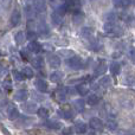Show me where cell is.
Here are the masks:
<instances>
[{"label":"cell","mask_w":135,"mask_h":135,"mask_svg":"<svg viewBox=\"0 0 135 135\" xmlns=\"http://www.w3.org/2000/svg\"><path fill=\"white\" fill-rule=\"evenodd\" d=\"M103 30L108 35H121V28L115 24V21H105L103 25Z\"/></svg>","instance_id":"6da1fadb"},{"label":"cell","mask_w":135,"mask_h":135,"mask_svg":"<svg viewBox=\"0 0 135 135\" xmlns=\"http://www.w3.org/2000/svg\"><path fill=\"white\" fill-rule=\"evenodd\" d=\"M66 65L71 70H78L83 66V62H82V59L78 56H75L74 55V56L69 57L66 59Z\"/></svg>","instance_id":"7a4b0ae2"},{"label":"cell","mask_w":135,"mask_h":135,"mask_svg":"<svg viewBox=\"0 0 135 135\" xmlns=\"http://www.w3.org/2000/svg\"><path fill=\"white\" fill-rule=\"evenodd\" d=\"M21 108H23L26 113H28V114H35V113H38V109H39L35 102H26V103H24Z\"/></svg>","instance_id":"3957f363"},{"label":"cell","mask_w":135,"mask_h":135,"mask_svg":"<svg viewBox=\"0 0 135 135\" xmlns=\"http://www.w3.org/2000/svg\"><path fill=\"white\" fill-rule=\"evenodd\" d=\"M89 126H90V128H93L94 131H101V129L103 128V122L101 121L98 117H93V119H90V121H89Z\"/></svg>","instance_id":"277c9868"},{"label":"cell","mask_w":135,"mask_h":135,"mask_svg":"<svg viewBox=\"0 0 135 135\" xmlns=\"http://www.w3.org/2000/svg\"><path fill=\"white\" fill-rule=\"evenodd\" d=\"M47 62H49L50 66L54 68V69H57V68L61 66V58L57 55H50L47 57Z\"/></svg>","instance_id":"5b68a950"},{"label":"cell","mask_w":135,"mask_h":135,"mask_svg":"<svg viewBox=\"0 0 135 135\" xmlns=\"http://www.w3.org/2000/svg\"><path fill=\"white\" fill-rule=\"evenodd\" d=\"M35 85H36V88H37V90L40 91V93H46V91H47V88H49L47 83L44 81V79H42V78L36 79Z\"/></svg>","instance_id":"8992f818"},{"label":"cell","mask_w":135,"mask_h":135,"mask_svg":"<svg viewBox=\"0 0 135 135\" xmlns=\"http://www.w3.org/2000/svg\"><path fill=\"white\" fill-rule=\"evenodd\" d=\"M6 114H7V117H8L9 120H16L19 115V112L14 105L9 104V107H7V109H6Z\"/></svg>","instance_id":"52a82bcc"},{"label":"cell","mask_w":135,"mask_h":135,"mask_svg":"<svg viewBox=\"0 0 135 135\" xmlns=\"http://www.w3.org/2000/svg\"><path fill=\"white\" fill-rule=\"evenodd\" d=\"M51 21L54 23L55 26H61L63 24V14H61L59 12H54L51 14Z\"/></svg>","instance_id":"ba28073f"},{"label":"cell","mask_w":135,"mask_h":135,"mask_svg":"<svg viewBox=\"0 0 135 135\" xmlns=\"http://www.w3.org/2000/svg\"><path fill=\"white\" fill-rule=\"evenodd\" d=\"M20 21H21L20 12H19L18 9H14V11L12 12V14H11V24H12V26L19 25V24H20Z\"/></svg>","instance_id":"9c48e42d"},{"label":"cell","mask_w":135,"mask_h":135,"mask_svg":"<svg viewBox=\"0 0 135 135\" xmlns=\"http://www.w3.org/2000/svg\"><path fill=\"white\" fill-rule=\"evenodd\" d=\"M32 5H33V7H35L37 13H42V12L46 11V4H45L44 0H36Z\"/></svg>","instance_id":"30bf717a"},{"label":"cell","mask_w":135,"mask_h":135,"mask_svg":"<svg viewBox=\"0 0 135 135\" xmlns=\"http://www.w3.org/2000/svg\"><path fill=\"white\" fill-rule=\"evenodd\" d=\"M28 98V93L25 89H21V90H18V93L14 95V100L18 101V102H23V101L27 100Z\"/></svg>","instance_id":"8fae6325"},{"label":"cell","mask_w":135,"mask_h":135,"mask_svg":"<svg viewBox=\"0 0 135 135\" xmlns=\"http://www.w3.org/2000/svg\"><path fill=\"white\" fill-rule=\"evenodd\" d=\"M36 28H37V31L38 32H40L42 35H49L50 33L49 26H47L46 23H44V21H39V23L36 25Z\"/></svg>","instance_id":"7c38bea8"},{"label":"cell","mask_w":135,"mask_h":135,"mask_svg":"<svg viewBox=\"0 0 135 135\" xmlns=\"http://www.w3.org/2000/svg\"><path fill=\"white\" fill-rule=\"evenodd\" d=\"M93 28H90V27H83L81 30V38L82 39H86V40H89V39H91L93 38Z\"/></svg>","instance_id":"4fadbf2b"},{"label":"cell","mask_w":135,"mask_h":135,"mask_svg":"<svg viewBox=\"0 0 135 135\" xmlns=\"http://www.w3.org/2000/svg\"><path fill=\"white\" fill-rule=\"evenodd\" d=\"M27 49L28 51L33 52V54H37V52H39L42 50V46L37 42H35V40H30V43L27 44Z\"/></svg>","instance_id":"5bb4252c"},{"label":"cell","mask_w":135,"mask_h":135,"mask_svg":"<svg viewBox=\"0 0 135 135\" xmlns=\"http://www.w3.org/2000/svg\"><path fill=\"white\" fill-rule=\"evenodd\" d=\"M75 129H76L77 133L83 134V133H85V132H86L88 126H86L84 122H82V121H76V122H75Z\"/></svg>","instance_id":"9a60e30c"},{"label":"cell","mask_w":135,"mask_h":135,"mask_svg":"<svg viewBox=\"0 0 135 135\" xmlns=\"http://www.w3.org/2000/svg\"><path fill=\"white\" fill-rule=\"evenodd\" d=\"M109 69H110V72H112L113 76H116V75H119L120 72H121V66H120V64L117 63V62H113V63L110 64Z\"/></svg>","instance_id":"2e32d148"},{"label":"cell","mask_w":135,"mask_h":135,"mask_svg":"<svg viewBox=\"0 0 135 135\" xmlns=\"http://www.w3.org/2000/svg\"><path fill=\"white\" fill-rule=\"evenodd\" d=\"M26 39V35L24 33V31H18V32L14 35V40H16L17 44H23Z\"/></svg>","instance_id":"e0dca14e"},{"label":"cell","mask_w":135,"mask_h":135,"mask_svg":"<svg viewBox=\"0 0 135 135\" xmlns=\"http://www.w3.org/2000/svg\"><path fill=\"white\" fill-rule=\"evenodd\" d=\"M74 107L76 108L77 112L82 113L84 110V108H85V102H84V100H82V98H78V100H76L74 102Z\"/></svg>","instance_id":"ac0fdd59"},{"label":"cell","mask_w":135,"mask_h":135,"mask_svg":"<svg viewBox=\"0 0 135 135\" xmlns=\"http://www.w3.org/2000/svg\"><path fill=\"white\" fill-rule=\"evenodd\" d=\"M84 19V14L82 13L81 11H77L74 13V16H72V21H74L75 24H81L82 21H83Z\"/></svg>","instance_id":"d6986e66"},{"label":"cell","mask_w":135,"mask_h":135,"mask_svg":"<svg viewBox=\"0 0 135 135\" xmlns=\"http://www.w3.org/2000/svg\"><path fill=\"white\" fill-rule=\"evenodd\" d=\"M98 84H100L102 88H108V86L112 84V79H110L109 76H103V77H101V79L98 81Z\"/></svg>","instance_id":"ffe728a7"},{"label":"cell","mask_w":135,"mask_h":135,"mask_svg":"<svg viewBox=\"0 0 135 135\" xmlns=\"http://www.w3.org/2000/svg\"><path fill=\"white\" fill-rule=\"evenodd\" d=\"M32 65L36 68V69H43L44 66V61H43L42 57H36V58L32 59Z\"/></svg>","instance_id":"44dd1931"},{"label":"cell","mask_w":135,"mask_h":135,"mask_svg":"<svg viewBox=\"0 0 135 135\" xmlns=\"http://www.w3.org/2000/svg\"><path fill=\"white\" fill-rule=\"evenodd\" d=\"M69 91V89L66 88H59L57 90V97L59 98V101H65L66 100V93Z\"/></svg>","instance_id":"7402d4cb"},{"label":"cell","mask_w":135,"mask_h":135,"mask_svg":"<svg viewBox=\"0 0 135 135\" xmlns=\"http://www.w3.org/2000/svg\"><path fill=\"white\" fill-rule=\"evenodd\" d=\"M117 18V14L115 11H109L104 14V20L105 21H115Z\"/></svg>","instance_id":"603a6c76"},{"label":"cell","mask_w":135,"mask_h":135,"mask_svg":"<svg viewBox=\"0 0 135 135\" xmlns=\"http://www.w3.org/2000/svg\"><path fill=\"white\" fill-rule=\"evenodd\" d=\"M44 124L51 129H61L62 128V123L58 121H47V122H45Z\"/></svg>","instance_id":"cb8c5ba5"},{"label":"cell","mask_w":135,"mask_h":135,"mask_svg":"<svg viewBox=\"0 0 135 135\" xmlns=\"http://www.w3.org/2000/svg\"><path fill=\"white\" fill-rule=\"evenodd\" d=\"M105 70H107V66H105V64L104 63H100L97 65V68L95 69V71H94V75H95V76H100V75L104 74Z\"/></svg>","instance_id":"d4e9b609"},{"label":"cell","mask_w":135,"mask_h":135,"mask_svg":"<svg viewBox=\"0 0 135 135\" xmlns=\"http://www.w3.org/2000/svg\"><path fill=\"white\" fill-rule=\"evenodd\" d=\"M62 78H63V74L61 71H55L50 75V79L52 82H59Z\"/></svg>","instance_id":"484cf974"},{"label":"cell","mask_w":135,"mask_h":135,"mask_svg":"<svg viewBox=\"0 0 135 135\" xmlns=\"http://www.w3.org/2000/svg\"><path fill=\"white\" fill-rule=\"evenodd\" d=\"M98 96L95 95V94H91V95L88 96V98H86V102H88V104L90 105H94V104H97L98 103Z\"/></svg>","instance_id":"4316f807"},{"label":"cell","mask_w":135,"mask_h":135,"mask_svg":"<svg viewBox=\"0 0 135 135\" xmlns=\"http://www.w3.org/2000/svg\"><path fill=\"white\" fill-rule=\"evenodd\" d=\"M77 91H78L79 95L84 96V95H86V94H88L89 89H88V86H86V85H84V84H81V85L77 86Z\"/></svg>","instance_id":"83f0119b"},{"label":"cell","mask_w":135,"mask_h":135,"mask_svg":"<svg viewBox=\"0 0 135 135\" xmlns=\"http://www.w3.org/2000/svg\"><path fill=\"white\" fill-rule=\"evenodd\" d=\"M115 6H127L131 4V0H112Z\"/></svg>","instance_id":"f1b7e54d"},{"label":"cell","mask_w":135,"mask_h":135,"mask_svg":"<svg viewBox=\"0 0 135 135\" xmlns=\"http://www.w3.org/2000/svg\"><path fill=\"white\" fill-rule=\"evenodd\" d=\"M107 127H108V129H110V131H115V129L117 128L116 121H115V120L109 119V120L107 121Z\"/></svg>","instance_id":"f546056e"},{"label":"cell","mask_w":135,"mask_h":135,"mask_svg":"<svg viewBox=\"0 0 135 135\" xmlns=\"http://www.w3.org/2000/svg\"><path fill=\"white\" fill-rule=\"evenodd\" d=\"M58 114L61 115L62 119H64V120H70V119L72 117V113L70 112V110H64V112H59Z\"/></svg>","instance_id":"4dcf8cb0"},{"label":"cell","mask_w":135,"mask_h":135,"mask_svg":"<svg viewBox=\"0 0 135 135\" xmlns=\"http://www.w3.org/2000/svg\"><path fill=\"white\" fill-rule=\"evenodd\" d=\"M23 74L25 75V77H27V78H32L33 76H35V74H33L32 69L31 68H24L23 69Z\"/></svg>","instance_id":"1f68e13d"},{"label":"cell","mask_w":135,"mask_h":135,"mask_svg":"<svg viewBox=\"0 0 135 135\" xmlns=\"http://www.w3.org/2000/svg\"><path fill=\"white\" fill-rule=\"evenodd\" d=\"M13 76H14V79L16 81H23L24 78H25V75L23 74V71L21 72H19V71H13Z\"/></svg>","instance_id":"d6a6232c"},{"label":"cell","mask_w":135,"mask_h":135,"mask_svg":"<svg viewBox=\"0 0 135 135\" xmlns=\"http://www.w3.org/2000/svg\"><path fill=\"white\" fill-rule=\"evenodd\" d=\"M38 115H39V117H42V119H46L49 113H47L46 108H39V109H38Z\"/></svg>","instance_id":"836d02e7"},{"label":"cell","mask_w":135,"mask_h":135,"mask_svg":"<svg viewBox=\"0 0 135 135\" xmlns=\"http://www.w3.org/2000/svg\"><path fill=\"white\" fill-rule=\"evenodd\" d=\"M2 89H4L5 91H7V93L12 91V84H11V82H8V81H4V82H2Z\"/></svg>","instance_id":"e575fe53"},{"label":"cell","mask_w":135,"mask_h":135,"mask_svg":"<svg viewBox=\"0 0 135 135\" xmlns=\"http://www.w3.org/2000/svg\"><path fill=\"white\" fill-rule=\"evenodd\" d=\"M26 38L28 40H35L37 38V33L33 32V31H27V35H26Z\"/></svg>","instance_id":"d590c367"},{"label":"cell","mask_w":135,"mask_h":135,"mask_svg":"<svg viewBox=\"0 0 135 135\" xmlns=\"http://www.w3.org/2000/svg\"><path fill=\"white\" fill-rule=\"evenodd\" d=\"M89 47H90L91 50H94V51H96V50L100 49V45H98V43L96 42V40H91V44L89 45Z\"/></svg>","instance_id":"8d00e7d4"},{"label":"cell","mask_w":135,"mask_h":135,"mask_svg":"<svg viewBox=\"0 0 135 135\" xmlns=\"http://www.w3.org/2000/svg\"><path fill=\"white\" fill-rule=\"evenodd\" d=\"M61 54L63 55V56H66L68 58L71 56H74V52L71 51V50H61Z\"/></svg>","instance_id":"74e56055"},{"label":"cell","mask_w":135,"mask_h":135,"mask_svg":"<svg viewBox=\"0 0 135 135\" xmlns=\"http://www.w3.org/2000/svg\"><path fill=\"white\" fill-rule=\"evenodd\" d=\"M129 57H131V59L135 63V49L134 47H132V49H129Z\"/></svg>","instance_id":"f35d334b"},{"label":"cell","mask_w":135,"mask_h":135,"mask_svg":"<svg viewBox=\"0 0 135 135\" xmlns=\"http://www.w3.org/2000/svg\"><path fill=\"white\" fill-rule=\"evenodd\" d=\"M1 4H2V7H5V8H6L7 6H9L11 0H1Z\"/></svg>","instance_id":"ab89813d"},{"label":"cell","mask_w":135,"mask_h":135,"mask_svg":"<svg viewBox=\"0 0 135 135\" xmlns=\"http://www.w3.org/2000/svg\"><path fill=\"white\" fill-rule=\"evenodd\" d=\"M26 50H21V51H20V54H21V56H23V58L24 59H27L28 58V54L27 55H26Z\"/></svg>","instance_id":"60d3db41"},{"label":"cell","mask_w":135,"mask_h":135,"mask_svg":"<svg viewBox=\"0 0 135 135\" xmlns=\"http://www.w3.org/2000/svg\"><path fill=\"white\" fill-rule=\"evenodd\" d=\"M25 1H26V4H33L36 0H25Z\"/></svg>","instance_id":"b9f144b4"},{"label":"cell","mask_w":135,"mask_h":135,"mask_svg":"<svg viewBox=\"0 0 135 135\" xmlns=\"http://www.w3.org/2000/svg\"><path fill=\"white\" fill-rule=\"evenodd\" d=\"M90 1H93V0H90Z\"/></svg>","instance_id":"7bdbcfd3"}]
</instances>
